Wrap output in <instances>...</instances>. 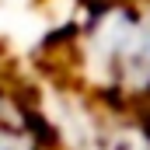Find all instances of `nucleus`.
Returning a JSON list of instances; mask_svg holds the SVG:
<instances>
[{"label": "nucleus", "mask_w": 150, "mask_h": 150, "mask_svg": "<svg viewBox=\"0 0 150 150\" xmlns=\"http://www.w3.org/2000/svg\"><path fill=\"white\" fill-rule=\"evenodd\" d=\"M91 115L84 126V136L77 140V150H150V119L143 112H119L105 108Z\"/></svg>", "instance_id": "obj_1"}, {"label": "nucleus", "mask_w": 150, "mask_h": 150, "mask_svg": "<svg viewBox=\"0 0 150 150\" xmlns=\"http://www.w3.org/2000/svg\"><path fill=\"white\" fill-rule=\"evenodd\" d=\"M14 112H18V108H14V105H11V98L0 91V119H7V115H14Z\"/></svg>", "instance_id": "obj_2"}]
</instances>
